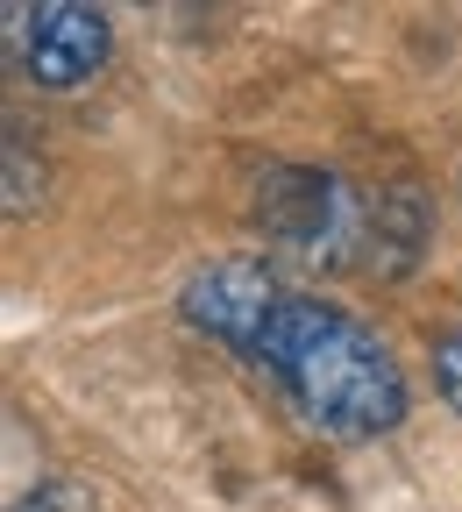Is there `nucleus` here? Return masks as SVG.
<instances>
[{
    "label": "nucleus",
    "mask_w": 462,
    "mask_h": 512,
    "mask_svg": "<svg viewBox=\"0 0 462 512\" xmlns=\"http://www.w3.org/2000/svg\"><path fill=\"white\" fill-rule=\"evenodd\" d=\"M249 363L271 370L285 384V399L306 413V427L335 441H370L406 420V377L391 363V349L363 320H349L342 306H320L306 292L278 299Z\"/></svg>",
    "instance_id": "f257e3e1"
},
{
    "label": "nucleus",
    "mask_w": 462,
    "mask_h": 512,
    "mask_svg": "<svg viewBox=\"0 0 462 512\" xmlns=\"http://www.w3.org/2000/svg\"><path fill=\"white\" fill-rule=\"evenodd\" d=\"M256 228L278 249H299L306 264H370V192H356L335 171L278 164L256 185Z\"/></svg>",
    "instance_id": "f03ea898"
},
{
    "label": "nucleus",
    "mask_w": 462,
    "mask_h": 512,
    "mask_svg": "<svg viewBox=\"0 0 462 512\" xmlns=\"http://www.w3.org/2000/svg\"><path fill=\"white\" fill-rule=\"evenodd\" d=\"M107 15L86 0H15L8 8V64L43 86V93H72L107 64Z\"/></svg>",
    "instance_id": "7ed1b4c3"
},
{
    "label": "nucleus",
    "mask_w": 462,
    "mask_h": 512,
    "mask_svg": "<svg viewBox=\"0 0 462 512\" xmlns=\"http://www.w3.org/2000/svg\"><path fill=\"white\" fill-rule=\"evenodd\" d=\"M278 299H285V285H278V271L263 264V256H221V264H207L185 285V320L249 356L263 320L278 313Z\"/></svg>",
    "instance_id": "20e7f679"
},
{
    "label": "nucleus",
    "mask_w": 462,
    "mask_h": 512,
    "mask_svg": "<svg viewBox=\"0 0 462 512\" xmlns=\"http://www.w3.org/2000/svg\"><path fill=\"white\" fill-rule=\"evenodd\" d=\"M434 384H441V399L462 413V328H448L434 342Z\"/></svg>",
    "instance_id": "39448f33"
},
{
    "label": "nucleus",
    "mask_w": 462,
    "mask_h": 512,
    "mask_svg": "<svg viewBox=\"0 0 462 512\" xmlns=\"http://www.w3.org/2000/svg\"><path fill=\"white\" fill-rule=\"evenodd\" d=\"M8 214H29V150H22V128L8 136Z\"/></svg>",
    "instance_id": "423d86ee"
},
{
    "label": "nucleus",
    "mask_w": 462,
    "mask_h": 512,
    "mask_svg": "<svg viewBox=\"0 0 462 512\" xmlns=\"http://www.w3.org/2000/svg\"><path fill=\"white\" fill-rule=\"evenodd\" d=\"M15 512H86V505H79V491L50 484V491H36V498H29V505H15Z\"/></svg>",
    "instance_id": "0eeeda50"
}]
</instances>
